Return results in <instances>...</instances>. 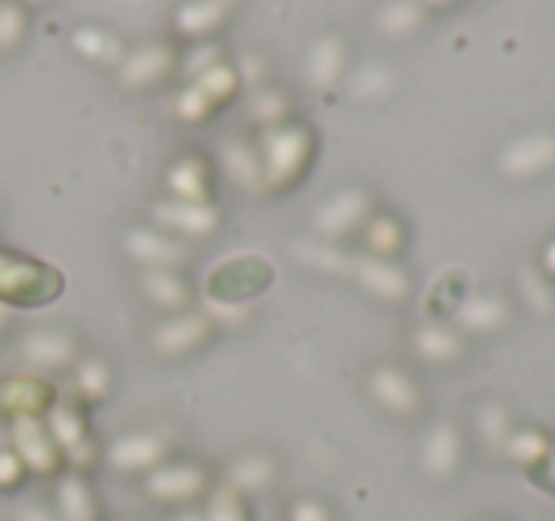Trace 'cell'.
<instances>
[{
  "instance_id": "38",
  "label": "cell",
  "mask_w": 555,
  "mask_h": 521,
  "mask_svg": "<svg viewBox=\"0 0 555 521\" xmlns=\"http://www.w3.org/2000/svg\"><path fill=\"white\" fill-rule=\"evenodd\" d=\"M476 430H479V437L491 445V449H502V442L509 437L514 422H509V411L499 404V399H487V404L476 411Z\"/></svg>"
},
{
  "instance_id": "13",
  "label": "cell",
  "mask_w": 555,
  "mask_h": 521,
  "mask_svg": "<svg viewBox=\"0 0 555 521\" xmlns=\"http://www.w3.org/2000/svg\"><path fill=\"white\" fill-rule=\"evenodd\" d=\"M209 335H214L209 313H176L153 331L149 343H153V351L160 354V358H183V354L206 346Z\"/></svg>"
},
{
  "instance_id": "49",
  "label": "cell",
  "mask_w": 555,
  "mask_h": 521,
  "mask_svg": "<svg viewBox=\"0 0 555 521\" xmlns=\"http://www.w3.org/2000/svg\"><path fill=\"white\" fill-rule=\"evenodd\" d=\"M9 323H12V308L0 301V331H9Z\"/></svg>"
},
{
  "instance_id": "27",
  "label": "cell",
  "mask_w": 555,
  "mask_h": 521,
  "mask_svg": "<svg viewBox=\"0 0 555 521\" xmlns=\"http://www.w3.org/2000/svg\"><path fill=\"white\" fill-rule=\"evenodd\" d=\"M141 293H145L149 305L164 308V313H186V305H191V285L176 270H145Z\"/></svg>"
},
{
  "instance_id": "11",
  "label": "cell",
  "mask_w": 555,
  "mask_h": 521,
  "mask_svg": "<svg viewBox=\"0 0 555 521\" xmlns=\"http://www.w3.org/2000/svg\"><path fill=\"white\" fill-rule=\"evenodd\" d=\"M12 453L27 465L31 475H57L62 472V449L50 437L47 422L42 419H12Z\"/></svg>"
},
{
  "instance_id": "23",
  "label": "cell",
  "mask_w": 555,
  "mask_h": 521,
  "mask_svg": "<svg viewBox=\"0 0 555 521\" xmlns=\"http://www.w3.org/2000/svg\"><path fill=\"white\" fill-rule=\"evenodd\" d=\"M464 297H468V275L456 270V267H449L430 282L423 308H426V316H430V323H441V320H453L456 308L464 305Z\"/></svg>"
},
{
  "instance_id": "52",
  "label": "cell",
  "mask_w": 555,
  "mask_h": 521,
  "mask_svg": "<svg viewBox=\"0 0 555 521\" xmlns=\"http://www.w3.org/2000/svg\"><path fill=\"white\" fill-rule=\"evenodd\" d=\"M16 4H24V9H39V4H47V0H16Z\"/></svg>"
},
{
  "instance_id": "17",
  "label": "cell",
  "mask_w": 555,
  "mask_h": 521,
  "mask_svg": "<svg viewBox=\"0 0 555 521\" xmlns=\"http://www.w3.org/2000/svg\"><path fill=\"white\" fill-rule=\"evenodd\" d=\"M126 255L145 270H176L186 259V247L160 229H130L122 240Z\"/></svg>"
},
{
  "instance_id": "36",
  "label": "cell",
  "mask_w": 555,
  "mask_h": 521,
  "mask_svg": "<svg viewBox=\"0 0 555 521\" xmlns=\"http://www.w3.org/2000/svg\"><path fill=\"white\" fill-rule=\"evenodd\" d=\"M247 111H251V123L270 130V126L289 123V96L278 92V88H259V92L251 96V103H247Z\"/></svg>"
},
{
  "instance_id": "1",
  "label": "cell",
  "mask_w": 555,
  "mask_h": 521,
  "mask_svg": "<svg viewBox=\"0 0 555 521\" xmlns=\"http://www.w3.org/2000/svg\"><path fill=\"white\" fill-rule=\"evenodd\" d=\"M255 149H259L262 164V191H289L309 171V161L317 153V134L305 123H282L262 130Z\"/></svg>"
},
{
  "instance_id": "30",
  "label": "cell",
  "mask_w": 555,
  "mask_h": 521,
  "mask_svg": "<svg viewBox=\"0 0 555 521\" xmlns=\"http://www.w3.org/2000/svg\"><path fill=\"white\" fill-rule=\"evenodd\" d=\"M362 237L370 255H377V259H396L408 244V229L392 214H370V221L362 225Z\"/></svg>"
},
{
  "instance_id": "7",
  "label": "cell",
  "mask_w": 555,
  "mask_h": 521,
  "mask_svg": "<svg viewBox=\"0 0 555 521\" xmlns=\"http://www.w3.org/2000/svg\"><path fill=\"white\" fill-rule=\"evenodd\" d=\"M373 214V199L362 187H343V191L327 194L317 209H312V232L324 240H343L347 232L362 229Z\"/></svg>"
},
{
  "instance_id": "50",
  "label": "cell",
  "mask_w": 555,
  "mask_h": 521,
  "mask_svg": "<svg viewBox=\"0 0 555 521\" xmlns=\"http://www.w3.org/2000/svg\"><path fill=\"white\" fill-rule=\"evenodd\" d=\"M171 521H206V518H202V513H194V510H183V513H176Z\"/></svg>"
},
{
  "instance_id": "25",
  "label": "cell",
  "mask_w": 555,
  "mask_h": 521,
  "mask_svg": "<svg viewBox=\"0 0 555 521\" xmlns=\"http://www.w3.org/2000/svg\"><path fill=\"white\" fill-rule=\"evenodd\" d=\"M115 389V373H111V361L103 358H80L73 366V399L80 407H95L111 396Z\"/></svg>"
},
{
  "instance_id": "3",
  "label": "cell",
  "mask_w": 555,
  "mask_h": 521,
  "mask_svg": "<svg viewBox=\"0 0 555 521\" xmlns=\"http://www.w3.org/2000/svg\"><path fill=\"white\" fill-rule=\"evenodd\" d=\"M270 282H274V263L267 255H255V252L232 255V259L217 263L206 275V301L209 305L247 308V301L267 293Z\"/></svg>"
},
{
  "instance_id": "48",
  "label": "cell",
  "mask_w": 555,
  "mask_h": 521,
  "mask_svg": "<svg viewBox=\"0 0 555 521\" xmlns=\"http://www.w3.org/2000/svg\"><path fill=\"white\" fill-rule=\"evenodd\" d=\"M540 275L547 278V282H555V237L544 244V252H540Z\"/></svg>"
},
{
  "instance_id": "44",
  "label": "cell",
  "mask_w": 555,
  "mask_h": 521,
  "mask_svg": "<svg viewBox=\"0 0 555 521\" xmlns=\"http://www.w3.org/2000/svg\"><path fill=\"white\" fill-rule=\"evenodd\" d=\"M27 475H31V472H27V465L16 457V453L0 449V491H4V495H12V491L24 487Z\"/></svg>"
},
{
  "instance_id": "33",
  "label": "cell",
  "mask_w": 555,
  "mask_h": 521,
  "mask_svg": "<svg viewBox=\"0 0 555 521\" xmlns=\"http://www.w3.org/2000/svg\"><path fill=\"white\" fill-rule=\"evenodd\" d=\"M206 521H251V498L240 495L236 487L221 483V487H209L206 495Z\"/></svg>"
},
{
  "instance_id": "32",
  "label": "cell",
  "mask_w": 555,
  "mask_h": 521,
  "mask_svg": "<svg viewBox=\"0 0 555 521\" xmlns=\"http://www.w3.org/2000/svg\"><path fill=\"white\" fill-rule=\"evenodd\" d=\"M547 449H552V437L540 427H514L506 442H502V453H506L509 460H517L521 468H532Z\"/></svg>"
},
{
  "instance_id": "40",
  "label": "cell",
  "mask_w": 555,
  "mask_h": 521,
  "mask_svg": "<svg viewBox=\"0 0 555 521\" xmlns=\"http://www.w3.org/2000/svg\"><path fill=\"white\" fill-rule=\"evenodd\" d=\"M347 88L354 100H380V96L392 88V73H388L385 65H362V69L350 77Z\"/></svg>"
},
{
  "instance_id": "53",
  "label": "cell",
  "mask_w": 555,
  "mask_h": 521,
  "mask_svg": "<svg viewBox=\"0 0 555 521\" xmlns=\"http://www.w3.org/2000/svg\"><path fill=\"white\" fill-rule=\"evenodd\" d=\"M217 4H224V9H229V4H232V0H217Z\"/></svg>"
},
{
  "instance_id": "15",
  "label": "cell",
  "mask_w": 555,
  "mask_h": 521,
  "mask_svg": "<svg viewBox=\"0 0 555 521\" xmlns=\"http://www.w3.org/2000/svg\"><path fill=\"white\" fill-rule=\"evenodd\" d=\"M171 69H176V50L164 42H145L138 50H126V58L118 62V85L145 92V88L160 85Z\"/></svg>"
},
{
  "instance_id": "41",
  "label": "cell",
  "mask_w": 555,
  "mask_h": 521,
  "mask_svg": "<svg viewBox=\"0 0 555 521\" xmlns=\"http://www.w3.org/2000/svg\"><path fill=\"white\" fill-rule=\"evenodd\" d=\"M214 103L206 100V96L198 92L194 85H186L183 92L176 96V115L183 118V123H206L209 115H214Z\"/></svg>"
},
{
  "instance_id": "45",
  "label": "cell",
  "mask_w": 555,
  "mask_h": 521,
  "mask_svg": "<svg viewBox=\"0 0 555 521\" xmlns=\"http://www.w3.org/2000/svg\"><path fill=\"white\" fill-rule=\"evenodd\" d=\"M224 58H221V47H214V42H209V47H198V50H191V54H186V62H183V73L186 77H202V73H209L214 69V65H221Z\"/></svg>"
},
{
  "instance_id": "28",
  "label": "cell",
  "mask_w": 555,
  "mask_h": 521,
  "mask_svg": "<svg viewBox=\"0 0 555 521\" xmlns=\"http://www.w3.org/2000/svg\"><path fill=\"white\" fill-rule=\"evenodd\" d=\"M278 475V465L274 457H267V453H240L236 460L229 465V487H236L240 495H259V491H267L270 483H274Z\"/></svg>"
},
{
  "instance_id": "31",
  "label": "cell",
  "mask_w": 555,
  "mask_h": 521,
  "mask_svg": "<svg viewBox=\"0 0 555 521\" xmlns=\"http://www.w3.org/2000/svg\"><path fill=\"white\" fill-rule=\"evenodd\" d=\"M69 42L80 58H88V62H95V65H115L118 69V62L126 58L122 39L111 35V31H103V27H77Z\"/></svg>"
},
{
  "instance_id": "34",
  "label": "cell",
  "mask_w": 555,
  "mask_h": 521,
  "mask_svg": "<svg viewBox=\"0 0 555 521\" xmlns=\"http://www.w3.org/2000/svg\"><path fill=\"white\" fill-rule=\"evenodd\" d=\"M194 88H198L202 96H206L214 107H221V103H229L232 96L240 92V77H236V65H214L209 73H202V77L191 80Z\"/></svg>"
},
{
  "instance_id": "22",
  "label": "cell",
  "mask_w": 555,
  "mask_h": 521,
  "mask_svg": "<svg viewBox=\"0 0 555 521\" xmlns=\"http://www.w3.org/2000/svg\"><path fill=\"white\" fill-rule=\"evenodd\" d=\"M164 183H168L171 199H179V202H209V187H214V179H209V164L202 161V156L186 153L171 164L168 176H164Z\"/></svg>"
},
{
  "instance_id": "26",
  "label": "cell",
  "mask_w": 555,
  "mask_h": 521,
  "mask_svg": "<svg viewBox=\"0 0 555 521\" xmlns=\"http://www.w3.org/2000/svg\"><path fill=\"white\" fill-rule=\"evenodd\" d=\"M343 69H347V42L339 35H324V39L312 42L309 62H305V73H309L312 85L332 88L343 77Z\"/></svg>"
},
{
  "instance_id": "54",
  "label": "cell",
  "mask_w": 555,
  "mask_h": 521,
  "mask_svg": "<svg viewBox=\"0 0 555 521\" xmlns=\"http://www.w3.org/2000/svg\"><path fill=\"white\" fill-rule=\"evenodd\" d=\"M430 4H449V0H430Z\"/></svg>"
},
{
  "instance_id": "18",
  "label": "cell",
  "mask_w": 555,
  "mask_h": 521,
  "mask_svg": "<svg viewBox=\"0 0 555 521\" xmlns=\"http://www.w3.org/2000/svg\"><path fill=\"white\" fill-rule=\"evenodd\" d=\"M464 457V434L456 422H434L426 430V442H423V472L430 480H449L456 475Z\"/></svg>"
},
{
  "instance_id": "4",
  "label": "cell",
  "mask_w": 555,
  "mask_h": 521,
  "mask_svg": "<svg viewBox=\"0 0 555 521\" xmlns=\"http://www.w3.org/2000/svg\"><path fill=\"white\" fill-rule=\"evenodd\" d=\"M42 422H47L50 437H54L57 449H62V460L69 465V472L92 468V460L100 449H95L92 430H88V415L77 399H54L50 411L42 415Z\"/></svg>"
},
{
  "instance_id": "43",
  "label": "cell",
  "mask_w": 555,
  "mask_h": 521,
  "mask_svg": "<svg viewBox=\"0 0 555 521\" xmlns=\"http://www.w3.org/2000/svg\"><path fill=\"white\" fill-rule=\"evenodd\" d=\"M286 521H335V518H332V510H327L324 498L297 495V498H289V506H286Z\"/></svg>"
},
{
  "instance_id": "46",
  "label": "cell",
  "mask_w": 555,
  "mask_h": 521,
  "mask_svg": "<svg viewBox=\"0 0 555 521\" xmlns=\"http://www.w3.org/2000/svg\"><path fill=\"white\" fill-rule=\"evenodd\" d=\"M525 475H529V480L537 483L540 491H547V495H555V442H552V449H547L544 457L537 460V465L525 468Z\"/></svg>"
},
{
  "instance_id": "16",
  "label": "cell",
  "mask_w": 555,
  "mask_h": 521,
  "mask_svg": "<svg viewBox=\"0 0 555 521\" xmlns=\"http://www.w3.org/2000/svg\"><path fill=\"white\" fill-rule=\"evenodd\" d=\"M350 278L380 301H403L411 293L408 270H400L392 259H377V255H350Z\"/></svg>"
},
{
  "instance_id": "6",
  "label": "cell",
  "mask_w": 555,
  "mask_h": 521,
  "mask_svg": "<svg viewBox=\"0 0 555 521\" xmlns=\"http://www.w3.org/2000/svg\"><path fill=\"white\" fill-rule=\"evenodd\" d=\"M145 495L164 506H191L209 495V472L198 460H164L145 475Z\"/></svg>"
},
{
  "instance_id": "35",
  "label": "cell",
  "mask_w": 555,
  "mask_h": 521,
  "mask_svg": "<svg viewBox=\"0 0 555 521\" xmlns=\"http://www.w3.org/2000/svg\"><path fill=\"white\" fill-rule=\"evenodd\" d=\"M377 27L385 35H411L423 27V9H418V0H392L385 9L377 12Z\"/></svg>"
},
{
  "instance_id": "10",
  "label": "cell",
  "mask_w": 555,
  "mask_h": 521,
  "mask_svg": "<svg viewBox=\"0 0 555 521\" xmlns=\"http://www.w3.org/2000/svg\"><path fill=\"white\" fill-rule=\"evenodd\" d=\"M494 168L506 179H537L555 168V134H525L499 149Z\"/></svg>"
},
{
  "instance_id": "42",
  "label": "cell",
  "mask_w": 555,
  "mask_h": 521,
  "mask_svg": "<svg viewBox=\"0 0 555 521\" xmlns=\"http://www.w3.org/2000/svg\"><path fill=\"white\" fill-rule=\"evenodd\" d=\"M521 293L540 316L552 313V282H547L540 270H525V275H521Z\"/></svg>"
},
{
  "instance_id": "14",
  "label": "cell",
  "mask_w": 555,
  "mask_h": 521,
  "mask_svg": "<svg viewBox=\"0 0 555 521\" xmlns=\"http://www.w3.org/2000/svg\"><path fill=\"white\" fill-rule=\"evenodd\" d=\"M153 221L168 232H179V237H214L221 229V209L214 202H179V199H164L153 206Z\"/></svg>"
},
{
  "instance_id": "8",
  "label": "cell",
  "mask_w": 555,
  "mask_h": 521,
  "mask_svg": "<svg viewBox=\"0 0 555 521\" xmlns=\"http://www.w3.org/2000/svg\"><path fill=\"white\" fill-rule=\"evenodd\" d=\"M20 358L31 373H57V369H73L80 361V343L62 328H35L20 339Z\"/></svg>"
},
{
  "instance_id": "24",
  "label": "cell",
  "mask_w": 555,
  "mask_h": 521,
  "mask_svg": "<svg viewBox=\"0 0 555 521\" xmlns=\"http://www.w3.org/2000/svg\"><path fill=\"white\" fill-rule=\"evenodd\" d=\"M221 168L244 191H262V164H259V149L244 138H232L221 145Z\"/></svg>"
},
{
  "instance_id": "51",
  "label": "cell",
  "mask_w": 555,
  "mask_h": 521,
  "mask_svg": "<svg viewBox=\"0 0 555 521\" xmlns=\"http://www.w3.org/2000/svg\"><path fill=\"white\" fill-rule=\"evenodd\" d=\"M24 521H50V518H47V513H39V510H27Z\"/></svg>"
},
{
  "instance_id": "12",
  "label": "cell",
  "mask_w": 555,
  "mask_h": 521,
  "mask_svg": "<svg viewBox=\"0 0 555 521\" xmlns=\"http://www.w3.org/2000/svg\"><path fill=\"white\" fill-rule=\"evenodd\" d=\"M54 399L57 389L42 373H12L0 381V411L9 419H42Z\"/></svg>"
},
{
  "instance_id": "29",
  "label": "cell",
  "mask_w": 555,
  "mask_h": 521,
  "mask_svg": "<svg viewBox=\"0 0 555 521\" xmlns=\"http://www.w3.org/2000/svg\"><path fill=\"white\" fill-rule=\"evenodd\" d=\"M224 20H229V9L217 0H186L176 9V31L183 39H202V35H214Z\"/></svg>"
},
{
  "instance_id": "39",
  "label": "cell",
  "mask_w": 555,
  "mask_h": 521,
  "mask_svg": "<svg viewBox=\"0 0 555 521\" xmlns=\"http://www.w3.org/2000/svg\"><path fill=\"white\" fill-rule=\"evenodd\" d=\"M27 39V9L16 0H0V54L20 50Z\"/></svg>"
},
{
  "instance_id": "5",
  "label": "cell",
  "mask_w": 555,
  "mask_h": 521,
  "mask_svg": "<svg viewBox=\"0 0 555 521\" xmlns=\"http://www.w3.org/2000/svg\"><path fill=\"white\" fill-rule=\"evenodd\" d=\"M171 453V434L168 430H126L115 442L103 449L111 472L122 475H149L153 468H160Z\"/></svg>"
},
{
  "instance_id": "2",
  "label": "cell",
  "mask_w": 555,
  "mask_h": 521,
  "mask_svg": "<svg viewBox=\"0 0 555 521\" xmlns=\"http://www.w3.org/2000/svg\"><path fill=\"white\" fill-rule=\"evenodd\" d=\"M65 293V275L31 255L0 247V301L9 308H42Z\"/></svg>"
},
{
  "instance_id": "21",
  "label": "cell",
  "mask_w": 555,
  "mask_h": 521,
  "mask_svg": "<svg viewBox=\"0 0 555 521\" xmlns=\"http://www.w3.org/2000/svg\"><path fill=\"white\" fill-rule=\"evenodd\" d=\"M411 346H415L418 358L430 361V366H453V361H461L464 351H468L464 335L456 328H449V323H423V328L411 335Z\"/></svg>"
},
{
  "instance_id": "19",
  "label": "cell",
  "mask_w": 555,
  "mask_h": 521,
  "mask_svg": "<svg viewBox=\"0 0 555 521\" xmlns=\"http://www.w3.org/2000/svg\"><path fill=\"white\" fill-rule=\"evenodd\" d=\"M453 323L468 335H491L509 323V301L499 293H468L464 305L456 308Z\"/></svg>"
},
{
  "instance_id": "47",
  "label": "cell",
  "mask_w": 555,
  "mask_h": 521,
  "mask_svg": "<svg viewBox=\"0 0 555 521\" xmlns=\"http://www.w3.org/2000/svg\"><path fill=\"white\" fill-rule=\"evenodd\" d=\"M236 77H240V85H259V80H262V62H259V58H244V62L236 65Z\"/></svg>"
},
{
  "instance_id": "20",
  "label": "cell",
  "mask_w": 555,
  "mask_h": 521,
  "mask_svg": "<svg viewBox=\"0 0 555 521\" xmlns=\"http://www.w3.org/2000/svg\"><path fill=\"white\" fill-rule=\"evenodd\" d=\"M54 510L62 521H100V503L85 472H62L54 487Z\"/></svg>"
},
{
  "instance_id": "37",
  "label": "cell",
  "mask_w": 555,
  "mask_h": 521,
  "mask_svg": "<svg viewBox=\"0 0 555 521\" xmlns=\"http://www.w3.org/2000/svg\"><path fill=\"white\" fill-rule=\"evenodd\" d=\"M297 259L309 263L312 270H324V275H350V255H343L332 244H317V240H301L297 244Z\"/></svg>"
},
{
  "instance_id": "9",
  "label": "cell",
  "mask_w": 555,
  "mask_h": 521,
  "mask_svg": "<svg viewBox=\"0 0 555 521\" xmlns=\"http://www.w3.org/2000/svg\"><path fill=\"white\" fill-rule=\"evenodd\" d=\"M365 389H370V396L377 399L380 411H388V415L415 419V415L423 411V392H418L415 377L400 366H388V361L373 366L370 377H365Z\"/></svg>"
}]
</instances>
